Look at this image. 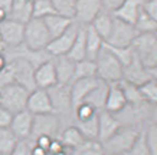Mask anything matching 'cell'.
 Segmentation results:
<instances>
[{"label":"cell","mask_w":157,"mask_h":155,"mask_svg":"<svg viewBox=\"0 0 157 155\" xmlns=\"http://www.w3.org/2000/svg\"><path fill=\"white\" fill-rule=\"evenodd\" d=\"M59 131V118L55 113H45V115H33V127L29 139H36L38 136H52Z\"/></svg>","instance_id":"11"},{"label":"cell","mask_w":157,"mask_h":155,"mask_svg":"<svg viewBox=\"0 0 157 155\" xmlns=\"http://www.w3.org/2000/svg\"><path fill=\"white\" fill-rule=\"evenodd\" d=\"M134 28L136 30L140 33H144V35H153L154 30L157 28V22L156 20H153L150 16H148L143 9L140 10V13H138L137 19H136V23H134Z\"/></svg>","instance_id":"33"},{"label":"cell","mask_w":157,"mask_h":155,"mask_svg":"<svg viewBox=\"0 0 157 155\" xmlns=\"http://www.w3.org/2000/svg\"><path fill=\"white\" fill-rule=\"evenodd\" d=\"M107 90H108V83H105V82H100V85H98V86H97L95 89L92 90L88 96H86L84 102H88L90 105H92L98 112H100V111H104L105 98H107Z\"/></svg>","instance_id":"29"},{"label":"cell","mask_w":157,"mask_h":155,"mask_svg":"<svg viewBox=\"0 0 157 155\" xmlns=\"http://www.w3.org/2000/svg\"><path fill=\"white\" fill-rule=\"evenodd\" d=\"M53 155H69V149H67V148H65L63 151H61V152H58V154H53Z\"/></svg>","instance_id":"54"},{"label":"cell","mask_w":157,"mask_h":155,"mask_svg":"<svg viewBox=\"0 0 157 155\" xmlns=\"http://www.w3.org/2000/svg\"><path fill=\"white\" fill-rule=\"evenodd\" d=\"M35 86L39 89H49L53 85L58 83L56 73H55V66H53V59L39 65L33 72Z\"/></svg>","instance_id":"17"},{"label":"cell","mask_w":157,"mask_h":155,"mask_svg":"<svg viewBox=\"0 0 157 155\" xmlns=\"http://www.w3.org/2000/svg\"><path fill=\"white\" fill-rule=\"evenodd\" d=\"M147 73H148V78L154 82H157V65H154L153 68L147 69Z\"/></svg>","instance_id":"50"},{"label":"cell","mask_w":157,"mask_h":155,"mask_svg":"<svg viewBox=\"0 0 157 155\" xmlns=\"http://www.w3.org/2000/svg\"><path fill=\"white\" fill-rule=\"evenodd\" d=\"M65 149V146H63V144L61 142V139L59 138H53L52 142H51V146H49V155H53V154H58V152H61V151Z\"/></svg>","instance_id":"47"},{"label":"cell","mask_w":157,"mask_h":155,"mask_svg":"<svg viewBox=\"0 0 157 155\" xmlns=\"http://www.w3.org/2000/svg\"><path fill=\"white\" fill-rule=\"evenodd\" d=\"M85 78H97L95 61H91L86 57L79 62H75V71H74V80L85 79Z\"/></svg>","instance_id":"30"},{"label":"cell","mask_w":157,"mask_h":155,"mask_svg":"<svg viewBox=\"0 0 157 155\" xmlns=\"http://www.w3.org/2000/svg\"><path fill=\"white\" fill-rule=\"evenodd\" d=\"M71 61L74 62H79L82 59L86 57V49H85V28H79V32H78V36H76L75 42L72 45L71 50L68 52L67 55Z\"/></svg>","instance_id":"28"},{"label":"cell","mask_w":157,"mask_h":155,"mask_svg":"<svg viewBox=\"0 0 157 155\" xmlns=\"http://www.w3.org/2000/svg\"><path fill=\"white\" fill-rule=\"evenodd\" d=\"M32 7H33V0H13L9 17L23 24L28 23L32 19Z\"/></svg>","instance_id":"23"},{"label":"cell","mask_w":157,"mask_h":155,"mask_svg":"<svg viewBox=\"0 0 157 155\" xmlns=\"http://www.w3.org/2000/svg\"><path fill=\"white\" fill-rule=\"evenodd\" d=\"M52 3L53 9L58 14H62L65 17L74 19V13H75V5L76 0H49Z\"/></svg>","instance_id":"37"},{"label":"cell","mask_w":157,"mask_h":155,"mask_svg":"<svg viewBox=\"0 0 157 155\" xmlns=\"http://www.w3.org/2000/svg\"><path fill=\"white\" fill-rule=\"evenodd\" d=\"M105 47H107V49H108L117 59H118L120 63L123 65V68H125L128 63H131V61H133L134 56H136L131 46L130 47H109V46H105Z\"/></svg>","instance_id":"39"},{"label":"cell","mask_w":157,"mask_h":155,"mask_svg":"<svg viewBox=\"0 0 157 155\" xmlns=\"http://www.w3.org/2000/svg\"><path fill=\"white\" fill-rule=\"evenodd\" d=\"M0 106H2V95H0Z\"/></svg>","instance_id":"58"},{"label":"cell","mask_w":157,"mask_h":155,"mask_svg":"<svg viewBox=\"0 0 157 155\" xmlns=\"http://www.w3.org/2000/svg\"><path fill=\"white\" fill-rule=\"evenodd\" d=\"M51 103H52V111L55 115L59 113H68L74 109L71 99V88L69 85H61L56 83L52 88L48 89Z\"/></svg>","instance_id":"12"},{"label":"cell","mask_w":157,"mask_h":155,"mask_svg":"<svg viewBox=\"0 0 157 155\" xmlns=\"http://www.w3.org/2000/svg\"><path fill=\"white\" fill-rule=\"evenodd\" d=\"M104 47V40L100 35L91 28L86 26L85 28V49H86V59L95 61V57L98 56V53L102 50Z\"/></svg>","instance_id":"24"},{"label":"cell","mask_w":157,"mask_h":155,"mask_svg":"<svg viewBox=\"0 0 157 155\" xmlns=\"http://www.w3.org/2000/svg\"><path fill=\"white\" fill-rule=\"evenodd\" d=\"M75 127L81 131L85 139H98V115L86 121H76Z\"/></svg>","instance_id":"31"},{"label":"cell","mask_w":157,"mask_h":155,"mask_svg":"<svg viewBox=\"0 0 157 155\" xmlns=\"http://www.w3.org/2000/svg\"><path fill=\"white\" fill-rule=\"evenodd\" d=\"M95 66H97V78L101 82L117 83L120 80H123V72H124L123 65L120 63L118 59L105 46L102 47V50L95 57Z\"/></svg>","instance_id":"1"},{"label":"cell","mask_w":157,"mask_h":155,"mask_svg":"<svg viewBox=\"0 0 157 155\" xmlns=\"http://www.w3.org/2000/svg\"><path fill=\"white\" fill-rule=\"evenodd\" d=\"M120 128H121V124L114 113H109L107 111L98 112V141L101 144L111 138Z\"/></svg>","instance_id":"18"},{"label":"cell","mask_w":157,"mask_h":155,"mask_svg":"<svg viewBox=\"0 0 157 155\" xmlns=\"http://www.w3.org/2000/svg\"><path fill=\"white\" fill-rule=\"evenodd\" d=\"M111 155H128V154L125 152V154H111Z\"/></svg>","instance_id":"55"},{"label":"cell","mask_w":157,"mask_h":155,"mask_svg":"<svg viewBox=\"0 0 157 155\" xmlns=\"http://www.w3.org/2000/svg\"><path fill=\"white\" fill-rule=\"evenodd\" d=\"M10 83H14V75H13V71L10 65L7 63L3 71H0V88H3L6 85H10Z\"/></svg>","instance_id":"43"},{"label":"cell","mask_w":157,"mask_h":155,"mask_svg":"<svg viewBox=\"0 0 157 155\" xmlns=\"http://www.w3.org/2000/svg\"><path fill=\"white\" fill-rule=\"evenodd\" d=\"M141 132V128L137 127H121L114 135L102 142L105 155L111 154H125L131 149L136 139Z\"/></svg>","instance_id":"3"},{"label":"cell","mask_w":157,"mask_h":155,"mask_svg":"<svg viewBox=\"0 0 157 155\" xmlns=\"http://www.w3.org/2000/svg\"><path fill=\"white\" fill-rule=\"evenodd\" d=\"M9 65L13 71L14 75V83L22 85L23 88H26L28 90L36 89L35 86V79H33V72L35 68L29 63L25 57L17 56L13 57L12 61H9Z\"/></svg>","instance_id":"9"},{"label":"cell","mask_w":157,"mask_h":155,"mask_svg":"<svg viewBox=\"0 0 157 155\" xmlns=\"http://www.w3.org/2000/svg\"><path fill=\"white\" fill-rule=\"evenodd\" d=\"M153 35H154V36L157 38V28H156V30H154V33H153Z\"/></svg>","instance_id":"56"},{"label":"cell","mask_w":157,"mask_h":155,"mask_svg":"<svg viewBox=\"0 0 157 155\" xmlns=\"http://www.w3.org/2000/svg\"><path fill=\"white\" fill-rule=\"evenodd\" d=\"M125 0H101V5H102V9L107 10V12H114L123 5Z\"/></svg>","instance_id":"46"},{"label":"cell","mask_w":157,"mask_h":155,"mask_svg":"<svg viewBox=\"0 0 157 155\" xmlns=\"http://www.w3.org/2000/svg\"><path fill=\"white\" fill-rule=\"evenodd\" d=\"M25 24L7 17L0 23V39L5 47H19L23 45Z\"/></svg>","instance_id":"10"},{"label":"cell","mask_w":157,"mask_h":155,"mask_svg":"<svg viewBox=\"0 0 157 155\" xmlns=\"http://www.w3.org/2000/svg\"><path fill=\"white\" fill-rule=\"evenodd\" d=\"M151 112H150V118H151V124L157 125V105L151 106Z\"/></svg>","instance_id":"52"},{"label":"cell","mask_w":157,"mask_h":155,"mask_svg":"<svg viewBox=\"0 0 157 155\" xmlns=\"http://www.w3.org/2000/svg\"><path fill=\"white\" fill-rule=\"evenodd\" d=\"M125 105H127V99L124 96L123 88H121L120 82H117V83H108L104 111L117 115V113L121 112L125 108Z\"/></svg>","instance_id":"16"},{"label":"cell","mask_w":157,"mask_h":155,"mask_svg":"<svg viewBox=\"0 0 157 155\" xmlns=\"http://www.w3.org/2000/svg\"><path fill=\"white\" fill-rule=\"evenodd\" d=\"M9 61H7V57H6V53L5 52H0V71H3L6 66H7Z\"/></svg>","instance_id":"51"},{"label":"cell","mask_w":157,"mask_h":155,"mask_svg":"<svg viewBox=\"0 0 157 155\" xmlns=\"http://www.w3.org/2000/svg\"><path fill=\"white\" fill-rule=\"evenodd\" d=\"M101 80L98 78H85V79L74 80L69 88H71V99L72 106H76L78 103L85 101V98L100 85Z\"/></svg>","instance_id":"15"},{"label":"cell","mask_w":157,"mask_h":155,"mask_svg":"<svg viewBox=\"0 0 157 155\" xmlns=\"http://www.w3.org/2000/svg\"><path fill=\"white\" fill-rule=\"evenodd\" d=\"M51 40H52V38H51L42 19L32 17L28 23H25L23 45L28 50H46Z\"/></svg>","instance_id":"2"},{"label":"cell","mask_w":157,"mask_h":155,"mask_svg":"<svg viewBox=\"0 0 157 155\" xmlns=\"http://www.w3.org/2000/svg\"><path fill=\"white\" fill-rule=\"evenodd\" d=\"M138 88H140V94L143 96L144 102L148 103L150 106L157 105V82L148 79L147 82L140 85Z\"/></svg>","instance_id":"35"},{"label":"cell","mask_w":157,"mask_h":155,"mask_svg":"<svg viewBox=\"0 0 157 155\" xmlns=\"http://www.w3.org/2000/svg\"><path fill=\"white\" fill-rule=\"evenodd\" d=\"M137 36L138 32L136 30L134 24H128L114 17L113 30L108 38L105 39L104 45L109 47H130Z\"/></svg>","instance_id":"6"},{"label":"cell","mask_w":157,"mask_h":155,"mask_svg":"<svg viewBox=\"0 0 157 155\" xmlns=\"http://www.w3.org/2000/svg\"><path fill=\"white\" fill-rule=\"evenodd\" d=\"M69 155H105V151L98 139H85L76 148L69 149Z\"/></svg>","instance_id":"26"},{"label":"cell","mask_w":157,"mask_h":155,"mask_svg":"<svg viewBox=\"0 0 157 155\" xmlns=\"http://www.w3.org/2000/svg\"><path fill=\"white\" fill-rule=\"evenodd\" d=\"M140 10H141V3L138 0H125L118 9L113 12V16L115 19L121 20V22L134 24Z\"/></svg>","instance_id":"21"},{"label":"cell","mask_w":157,"mask_h":155,"mask_svg":"<svg viewBox=\"0 0 157 155\" xmlns=\"http://www.w3.org/2000/svg\"><path fill=\"white\" fill-rule=\"evenodd\" d=\"M101 0H76L74 22L82 28L90 26L94 19L102 12Z\"/></svg>","instance_id":"8"},{"label":"cell","mask_w":157,"mask_h":155,"mask_svg":"<svg viewBox=\"0 0 157 155\" xmlns=\"http://www.w3.org/2000/svg\"><path fill=\"white\" fill-rule=\"evenodd\" d=\"M32 127H33V115L29 112L28 109H25V111H20L17 113H13L9 128L16 135V138L19 141H22V139H29L30 138Z\"/></svg>","instance_id":"14"},{"label":"cell","mask_w":157,"mask_h":155,"mask_svg":"<svg viewBox=\"0 0 157 155\" xmlns=\"http://www.w3.org/2000/svg\"><path fill=\"white\" fill-rule=\"evenodd\" d=\"M79 24H76L75 22L72 23V26L68 29L67 32H63L62 35H59L58 38H53L49 43V46L46 47V52L52 57L58 56H67L68 52L71 50L72 45L75 42L78 32H79Z\"/></svg>","instance_id":"7"},{"label":"cell","mask_w":157,"mask_h":155,"mask_svg":"<svg viewBox=\"0 0 157 155\" xmlns=\"http://www.w3.org/2000/svg\"><path fill=\"white\" fill-rule=\"evenodd\" d=\"M12 5H13V0H0V9L5 10L6 13H10V9H12Z\"/></svg>","instance_id":"49"},{"label":"cell","mask_w":157,"mask_h":155,"mask_svg":"<svg viewBox=\"0 0 157 155\" xmlns=\"http://www.w3.org/2000/svg\"><path fill=\"white\" fill-rule=\"evenodd\" d=\"M138 2H140V3H141V5H143L144 2H147V0H138Z\"/></svg>","instance_id":"57"},{"label":"cell","mask_w":157,"mask_h":155,"mask_svg":"<svg viewBox=\"0 0 157 155\" xmlns=\"http://www.w3.org/2000/svg\"><path fill=\"white\" fill-rule=\"evenodd\" d=\"M19 139L10 128H0V155H9Z\"/></svg>","instance_id":"32"},{"label":"cell","mask_w":157,"mask_h":155,"mask_svg":"<svg viewBox=\"0 0 157 155\" xmlns=\"http://www.w3.org/2000/svg\"><path fill=\"white\" fill-rule=\"evenodd\" d=\"M7 17H9V14L6 13L5 10H2V9H0V23H2L3 20H6Z\"/></svg>","instance_id":"53"},{"label":"cell","mask_w":157,"mask_h":155,"mask_svg":"<svg viewBox=\"0 0 157 155\" xmlns=\"http://www.w3.org/2000/svg\"><path fill=\"white\" fill-rule=\"evenodd\" d=\"M12 118H13V113L9 112L3 106H0V128H9Z\"/></svg>","instance_id":"45"},{"label":"cell","mask_w":157,"mask_h":155,"mask_svg":"<svg viewBox=\"0 0 157 155\" xmlns=\"http://www.w3.org/2000/svg\"><path fill=\"white\" fill-rule=\"evenodd\" d=\"M74 116H75V121H86V119H91L95 115H98V111H97L92 105H90L88 102H81L78 103L76 106H74Z\"/></svg>","instance_id":"38"},{"label":"cell","mask_w":157,"mask_h":155,"mask_svg":"<svg viewBox=\"0 0 157 155\" xmlns=\"http://www.w3.org/2000/svg\"><path fill=\"white\" fill-rule=\"evenodd\" d=\"M144 136H146V142L148 145L150 154L157 155V125L154 124H148L144 128Z\"/></svg>","instance_id":"40"},{"label":"cell","mask_w":157,"mask_h":155,"mask_svg":"<svg viewBox=\"0 0 157 155\" xmlns=\"http://www.w3.org/2000/svg\"><path fill=\"white\" fill-rule=\"evenodd\" d=\"M53 66L56 80L61 85H71L74 80V71H75V62L71 61L68 56L53 57Z\"/></svg>","instance_id":"19"},{"label":"cell","mask_w":157,"mask_h":155,"mask_svg":"<svg viewBox=\"0 0 157 155\" xmlns=\"http://www.w3.org/2000/svg\"><path fill=\"white\" fill-rule=\"evenodd\" d=\"M52 136H38L36 139H33V144L35 145L40 146L43 149H49V146H51V142H52Z\"/></svg>","instance_id":"48"},{"label":"cell","mask_w":157,"mask_h":155,"mask_svg":"<svg viewBox=\"0 0 157 155\" xmlns=\"http://www.w3.org/2000/svg\"><path fill=\"white\" fill-rule=\"evenodd\" d=\"M131 47L137 59L141 62V65L146 69H150L154 65H157V38L154 35L140 33L134 39Z\"/></svg>","instance_id":"4"},{"label":"cell","mask_w":157,"mask_h":155,"mask_svg":"<svg viewBox=\"0 0 157 155\" xmlns=\"http://www.w3.org/2000/svg\"><path fill=\"white\" fill-rule=\"evenodd\" d=\"M128 155H151L150 154V149H148V145L146 142V136H144V129H141L138 138L136 139L134 145L131 146V149L127 152Z\"/></svg>","instance_id":"41"},{"label":"cell","mask_w":157,"mask_h":155,"mask_svg":"<svg viewBox=\"0 0 157 155\" xmlns=\"http://www.w3.org/2000/svg\"><path fill=\"white\" fill-rule=\"evenodd\" d=\"M90 26L100 35L101 38H102V40L105 42V39L109 36V33L113 30V26H114V16H113L111 12L102 10Z\"/></svg>","instance_id":"25"},{"label":"cell","mask_w":157,"mask_h":155,"mask_svg":"<svg viewBox=\"0 0 157 155\" xmlns=\"http://www.w3.org/2000/svg\"><path fill=\"white\" fill-rule=\"evenodd\" d=\"M120 85L123 88V92H124V96L127 99V105H137V103H141L144 102L143 96L140 94V88L137 85H133L127 82V80H120Z\"/></svg>","instance_id":"34"},{"label":"cell","mask_w":157,"mask_h":155,"mask_svg":"<svg viewBox=\"0 0 157 155\" xmlns=\"http://www.w3.org/2000/svg\"><path fill=\"white\" fill-rule=\"evenodd\" d=\"M56 13L53 9L52 3L49 0H33V7H32V17L35 19H45L51 14Z\"/></svg>","instance_id":"36"},{"label":"cell","mask_w":157,"mask_h":155,"mask_svg":"<svg viewBox=\"0 0 157 155\" xmlns=\"http://www.w3.org/2000/svg\"><path fill=\"white\" fill-rule=\"evenodd\" d=\"M134 55H136V53H134ZM123 79L130 82V83L140 86V85H143L144 82H147L150 78H148L147 69L141 65V62L137 59V56H134L131 63H128V65L124 68Z\"/></svg>","instance_id":"20"},{"label":"cell","mask_w":157,"mask_h":155,"mask_svg":"<svg viewBox=\"0 0 157 155\" xmlns=\"http://www.w3.org/2000/svg\"><path fill=\"white\" fill-rule=\"evenodd\" d=\"M43 20V23L48 29L49 35H51V38H58L59 35H62L63 32H67L68 29L72 26L74 23V19H69V17H65V16H62V14H58V13H53L48 17H45Z\"/></svg>","instance_id":"22"},{"label":"cell","mask_w":157,"mask_h":155,"mask_svg":"<svg viewBox=\"0 0 157 155\" xmlns=\"http://www.w3.org/2000/svg\"><path fill=\"white\" fill-rule=\"evenodd\" d=\"M29 92L30 90H28L19 83H10L3 86V88H0L2 106L12 113H17L20 111H25L26 105H28Z\"/></svg>","instance_id":"5"},{"label":"cell","mask_w":157,"mask_h":155,"mask_svg":"<svg viewBox=\"0 0 157 155\" xmlns=\"http://www.w3.org/2000/svg\"><path fill=\"white\" fill-rule=\"evenodd\" d=\"M141 9L151 17L153 20L157 22V0H147L141 5Z\"/></svg>","instance_id":"44"},{"label":"cell","mask_w":157,"mask_h":155,"mask_svg":"<svg viewBox=\"0 0 157 155\" xmlns=\"http://www.w3.org/2000/svg\"><path fill=\"white\" fill-rule=\"evenodd\" d=\"M33 146V141L32 139H22L16 144V146L13 148V151L9 155H30Z\"/></svg>","instance_id":"42"},{"label":"cell","mask_w":157,"mask_h":155,"mask_svg":"<svg viewBox=\"0 0 157 155\" xmlns=\"http://www.w3.org/2000/svg\"><path fill=\"white\" fill-rule=\"evenodd\" d=\"M61 142L63 144V146L67 148V149H74L76 146L82 144V142L85 141V138L84 135L81 134V131L75 127V125H71V127L65 128L61 134Z\"/></svg>","instance_id":"27"},{"label":"cell","mask_w":157,"mask_h":155,"mask_svg":"<svg viewBox=\"0 0 157 155\" xmlns=\"http://www.w3.org/2000/svg\"><path fill=\"white\" fill-rule=\"evenodd\" d=\"M26 109L32 115H45V113H53L52 111V103L49 98L48 89H36L29 92L28 105Z\"/></svg>","instance_id":"13"}]
</instances>
